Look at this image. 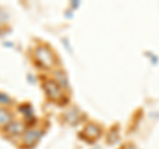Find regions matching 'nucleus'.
I'll return each instance as SVG.
<instances>
[{"instance_id": "6", "label": "nucleus", "mask_w": 159, "mask_h": 149, "mask_svg": "<svg viewBox=\"0 0 159 149\" xmlns=\"http://www.w3.org/2000/svg\"><path fill=\"white\" fill-rule=\"evenodd\" d=\"M56 83L64 89L68 88V79L62 72H56Z\"/></svg>"}, {"instance_id": "4", "label": "nucleus", "mask_w": 159, "mask_h": 149, "mask_svg": "<svg viewBox=\"0 0 159 149\" xmlns=\"http://www.w3.org/2000/svg\"><path fill=\"white\" fill-rule=\"evenodd\" d=\"M41 135H43V133L40 132V131H36V129H31V131H27L24 140H25V142L28 144V145H32V144H34V142L39 140V137L41 136Z\"/></svg>"}, {"instance_id": "1", "label": "nucleus", "mask_w": 159, "mask_h": 149, "mask_svg": "<svg viewBox=\"0 0 159 149\" xmlns=\"http://www.w3.org/2000/svg\"><path fill=\"white\" fill-rule=\"evenodd\" d=\"M36 59L41 64V67H52L54 64V57L52 52L47 47H39L36 49Z\"/></svg>"}, {"instance_id": "3", "label": "nucleus", "mask_w": 159, "mask_h": 149, "mask_svg": "<svg viewBox=\"0 0 159 149\" xmlns=\"http://www.w3.org/2000/svg\"><path fill=\"white\" fill-rule=\"evenodd\" d=\"M6 129V132L7 133H9V135H12V136H17V135H20V133H23L24 132V125L21 123H15V121H12L11 124H8V125L4 128Z\"/></svg>"}, {"instance_id": "5", "label": "nucleus", "mask_w": 159, "mask_h": 149, "mask_svg": "<svg viewBox=\"0 0 159 149\" xmlns=\"http://www.w3.org/2000/svg\"><path fill=\"white\" fill-rule=\"evenodd\" d=\"M11 113H9L8 111H6V109H2L0 108V127H4L6 128L8 124H11Z\"/></svg>"}, {"instance_id": "7", "label": "nucleus", "mask_w": 159, "mask_h": 149, "mask_svg": "<svg viewBox=\"0 0 159 149\" xmlns=\"http://www.w3.org/2000/svg\"><path fill=\"white\" fill-rule=\"evenodd\" d=\"M85 133L90 137V138H96L98 135H99V128L97 125H88L86 129H85Z\"/></svg>"}, {"instance_id": "8", "label": "nucleus", "mask_w": 159, "mask_h": 149, "mask_svg": "<svg viewBox=\"0 0 159 149\" xmlns=\"http://www.w3.org/2000/svg\"><path fill=\"white\" fill-rule=\"evenodd\" d=\"M0 103H3V104H8V103H9L8 96L3 95V93H0Z\"/></svg>"}, {"instance_id": "2", "label": "nucleus", "mask_w": 159, "mask_h": 149, "mask_svg": "<svg viewBox=\"0 0 159 149\" xmlns=\"http://www.w3.org/2000/svg\"><path fill=\"white\" fill-rule=\"evenodd\" d=\"M45 91L48 93L49 99H52V100H58L60 97H61V91H60V85L53 81V80H49L45 83Z\"/></svg>"}]
</instances>
